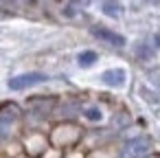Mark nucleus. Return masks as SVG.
Masks as SVG:
<instances>
[{
  "label": "nucleus",
  "instance_id": "obj_1",
  "mask_svg": "<svg viewBox=\"0 0 160 158\" xmlns=\"http://www.w3.org/2000/svg\"><path fill=\"white\" fill-rule=\"evenodd\" d=\"M153 149V143L149 136L140 134V136H132L127 138L121 149H118V158H147Z\"/></svg>",
  "mask_w": 160,
  "mask_h": 158
},
{
  "label": "nucleus",
  "instance_id": "obj_2",
  "mask_svg": "<svg viewBox=\"0 0 160 158\" xmlns=\"http://www.w3.org/2000/svg\"><path fill=\"white\" fill-rule=\"evenodd\" d=\"M48 77L44 73H22V75H16L9 79V88L11 90H27L31 86H38V84H44Z\"/></svg>",
  "mask_w": 160,
  "mask_h": 158
},
{
  "label": "nucleus",
  "instance_id": "obj_3",
  "mask_svg": "<svg viewBox=\"0 0 160 158\" xmlns=\"http://www.w3.org/2000/svg\"><path fill=\"white\" fill-rule=\"evenodd\" d=\"M92 35L94 38H99V40H103V42H108V44H112V46H125V38L121 35V33H116V31H112V29H108V27H101V24H94L92 27Z\"/></svg>",
  "mask_w": 160,
  "mask_h": 158
},
{
  "label": "nucleus",
  "instance_id": "obj_4",
  "mask_svg": "<svg viewBox=\"0 0 160 158\" xmlns=\"http://www.w3.org/2000/svg\"><path fill=\"white\" fill-rule=\"evenodd\" d=\"M79 136V130L75 125H59L55 132H53V140L57 145H72Z\"/></svg>",
  "mask_w": 160,
  "mask_h": 158
},
{
  "label": "nucleus",
  "instance_id": "obj_5",
  "mask_svg": "<svg viewBox=\"0 0 160 158\" xmlns=\"http://www.w3.org/2000/svg\"><path fill=\"white\" fill-rule=\"evenodd\" d=\"M101 81H103L105 86H110V88H121V86H125V81H127V73H125L123 68H110V70H105V73L101 75Z\"/></svg>",
  "mask_w": 160,
  "mask_h": 158
},
{
  "label": "nucleus",
  "instance_id": "obj_6",
  "mask_svg": "<svg viewBox=\"0 0 160 158\" xmlns=\"http://www.w3.org/2000/svg\"><path fill=\"white\" fill-rule=\"evenodd\" d=\"M97 59H99V55H97V51H81L79 55H77V64L81 66V68H90V66H94L97 64Z\"/></svg>",
  "mask_w": 160,
  "mask_h": 158
},
{
  "label": "nucleus",
  "instance_id": "obj_7",
  "mask_svg": "<svg viewBox=\"0 0 160 158\" xmlns=\"http://www.w3.org/2000/svg\"><path fill=\"white\" fill-rule=\"evenodd\" d=\"M83 116H86L88 121H92V123H99V121L103 119V112H101V108H97V105H88V108L83 110Z\"/></svg>",
  "mask_w": 160,
  "mask_h": 158
},
{
  "label": "nucleus",
  "instance_id": "obj_8",
  "mask_svg": "<svg viewBox=\"0 0 160 158\" xmlns=\"http://www.w3.org/2000/svg\"><path fill=\"white\" fill-rule=\"evenodd\" d=\"M101 9H103V13H108V16H112V18L121 13V7L114 3V0H105V3L101 5Z\"/></svg>",
  "mask_w": 160,
  "mask_h": 158
},
{
  "label": "nucleus",
  "instance_id": "obj_9",
  "mask_svg": "<svg viewBox=\"0 0 160 158\" xmlns=\"http://www.w3.org/2000/svg\"><path fill=\"white\" fill-rule=\"evenodd\" d=\"M44 158H59V154L55 149H44Z\"/></svg>",
  "mask_w": 160,
  "mask_h": 158
},
{
  "label": "nucleus",
  "instance_id": "obj_10",
  "mask_svg": "<svg viewBox=\"0 0 160 158\" xmlns=\"http://www.w3.org/2000/svg\"><path fill=\"white\" fill-rule=\"evenodd\" d=\"M153 44H156V46H158V48H160V33H158V35H156V38H153Z\"/></svg>",
  "mask_w": 160,
  "mask_h": 158
},
{
  "label": "nucleus",
  "instance_id": "obj_11",
  "mask_svg": "<svg viewBox=\"0 0 160 158\" xmlns=\"http://www.w3.org/2000/svg\"><path fill=\"white\" fill-rule=\"evenodd\" d=\"M64 158H83L81 154H68V156H64Z\"/></svg>",
  "mask_w": 160,
  "mask_h": 158
},
{
  "label": "nucleus",
  "instance_id": "obj_12",
  "mask_svg": "<svg viewBox=\"0 0 160 158\" xmlns=\"http://www.w3.org/2000/svg\"><path fill=\"white\" fill-rule=\"evenodd\" d=\"M147 158H160V156H153V154H149V156H147Z\"/></svg>",
  "mask_w": 160,
  "mask_h": 158
}]
</instances>
